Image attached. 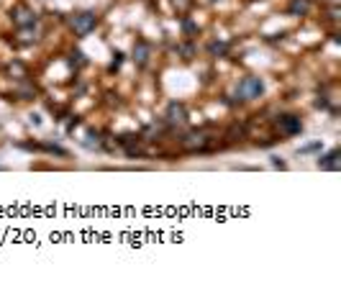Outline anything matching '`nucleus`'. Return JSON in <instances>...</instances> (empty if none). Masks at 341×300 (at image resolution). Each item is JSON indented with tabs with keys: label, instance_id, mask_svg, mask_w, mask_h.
<instances>
[{
	"label": "nucleus",
	"instance_id": "obj_5",
	"mask_svg": "<svg viewBox=\"0 0 341 300\" xmlns=\"http://www.w3.org/2000/svg\"><path fill=\"white\" fill-rule=\"evenodd\" d=\"M167 118H169V124H185L187 121V113H185V108L180 105V103H172L167 110Z\"/></svg>",
	"mask_w": 341,
	"mask_h": 300
},
{
	"label": "nucleus",
	"instance_id": "obj_1",
	"mask_svg": "<svg viewBox=\"0 0 341 300\" xmlns=\"http://www.w3.org/2000/svg\"><path fill=\"white\" fill-rule=\"evenodd\" d=\"M264 93V82L259 80V77H244L241 85H238V95L244 100H254Z\"/></svg>",
	"mask_w": 341,
	"mask_h": 300
},
{
	"label": "nucleus",
	"instance_id": "obj_3",
	"mask_svg": "<svg viewBox=\"0 0 341 300\" xmlns=\"http://www.w3.org/2000/svg\"><path fill=\"white\" fill-rule=\"evenodd\" d=\"M13 21H16L18 28H31L36 24V13L26 5H18V8H13Z\"/></svg>",
	"mask_w": 341,
	"mask_h": 300
},
{
	"label": "nucleus",
	"instance_id": "obj_4",
	"mask_svg": "<svg viewBox=\"0 0 341 300\" xmlns=\"http://www.w3.org/2000/svg\"><path fill=\"white\" fill-rule=\"evenodd\" d=\"M277 126H280V131L285 133V136H295V133L303 131L300 118H295V116H282V118L277 121Z\"/></svg>",
	"mask_w": 341,
	"mask_h": 300
},
{
	"label": "nucleus",
	"instance_id": "obj_11",
	"mask_svg": "<svg viewBox=\"0 0 341 300\" xmlns=\"http://www.w3.org/2000/svg\"><path fill=\"white\" fill-rule=\"evenodd\" d=\"M210 51H213V54H223V51H226V44H213Z\"/></svg>",
	"mask_w": 341,
	"mask_h": 300
},
{
	"label": "nucleus",
	"instance_id": "obj_9",
	"mask_svg": "<svg viewBox=\"0 0 341 300\" xmlns=\"http://www.w3.org/2000/svg\"><path fill=\"white\" fill-rule=\"evenodd\" d=\"M290 10L292 13H308V0H292Z\"/></svg>",
	"mask_w": 341,
	"mask_h": 300
},
{
	"label": "nucleus",
	"instance_id": "obj_6",
	"mask_svg": "<svg viewBox=\"0 0 341 300\" xmlns=\"http://www.w3.org/2000/svg\"><path fill=\"white\" fill-rule=\"evenodd\" d=\"M183 147H185V149H190V151L203 149V147H206V133H190V136L183 141Z\"/></svg>",
	"mask_w": 341,
	"mask_h": 300
},
{
	"label": "nucleus",
	"instance_id": "obj_2",
	"mask_svg": "<svg viewBox=\"0 0 341 300\" xmlns=\"http://www.w3.org/2000/svg\"><path fill=\"white\" fill-rule=\"evenodd\" d=\"M95 24H98V16L90 13V10H85V13H77L72 18V28H75V33H79V36L90 33V31L95 28Z\"/></svg>",
	"mask_w": 341,
	"mask_h": 300
},
{
	"label": "nucleus",
	"instance_id": "obj_12",
	"mask_svg": "<svg viewBox=\"0 0 341 300\" xmlns=\"http://www.w3.org/2000/svg\"><path fill=\"white\" fill-rule=\"evenodd\" d=\"M318 149V144H308V147H303L300 151H315Z\"/></svg>",
	"mask_w": 341,
	"mask_h": 300
},
{
	"label": "nucleus",
	"instance_id": "obj_10",
	"mask_svg": "<svg viewBox=\"0 0 341 300\" xmlns=\"http://www.w3.org/2000/svg\"><path fill=\"white\" fill-rule=\"evenodd\" d=\"M190 3H192V0H175V8H177V10H187Z\"/></svg>",
	"mask_w": 341,
	"mask_h": 300
},
{
	"label": "nucleus",
	"instance_id": "obj_7",
	"mask_svg": "<svg viewBox=\"0 0 341 300\" xmlns=\"http://www.w3.org/2000/svg\"><path fill=\"white\" fill-rule=\"evenodd\" d=\"M146 57H149V44H146V41H136V47H133V59L139 62V64H146Z\"/></svg>",
	"mask_w": 341,
	"mask_h": 300
},
{
	"label": "nucleus",
	"instance_id": "obj_8",
	"mask_svg": "<svg viewBox=\"0 0 341 300\" xmlns=\"http://www.w3.org/2000/svg\"><path fill=\"white\" fill-rule=\"evenodd\" d=\"M336 159H339V151L334 149L331 154H326V157H323L321 162H318V164H321V167H326V170H336V167H339V162H336Z\"/></svg>",
	"mask_w": 341,
	"mask_h": 300
}]
</instances>
